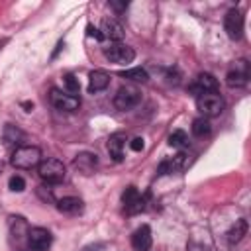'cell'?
Returning <instances> with one entry per match:
<instances>
[{"label": "cell", "instance_id": "8fae6325", "mask_svg": "<svg viewBox=\"0 0 251 251\" xmlns=\"http://www.w3.org/2000/svg\"><path fill=\"white\" fill-rule=\"evenodd\" d=\"M53 241V235L45 227H29L27 231V245L33 251H47Z\"/></svg>", "mask_w": 251, "mask_h": 251}, {"label": "cell", "instance_id": "ffe728a7", "mask_svg": "<svg viewBox=\"0 0 251 251\" xmlns=\"http://www.w3.org/2000/svg\"><path fill=\"white\" fill-rule=\"evenodd\" d=\"M24 137H25V135H24V131H22V129H18L16 126H12V124H6V126H4L2 139H4V143H6V145H16V143H20Z\"/></svg>", "mask_w": 251, "mask_h": 251}, {"label": "cell", "instance_id": "1f68e13d", "mask_svg": "<svg viewBox=\"0 0 251 251\" xmlns=\"http://www.w3.org/2000/svg\"><path fill=\"white\" fill-rule=\"evenodd\" d=\"M22 106L25 108V112H31L33 110V102H22Z\"/></svg>", "mask_w": 251, "mask_h": 251}, {"label": "cell", "instance_id": "d4e9b609", "mask_svg": "<svg viewBox=\"0 0 251 251\" xmlns=\"http://www.w3.org/2000/svg\"><path fill=\"white\" fill-rule=\"evenodd\" d=\"M63 84H65V88H67V94H71V96H76L78 92H80V82H78V78L75 76V75H65L63 76Z\"/></svg>", "mask_w": 251, "mask_h": 251}, {"label": "cell", "instance_id": "4fadbf2b", "mask_svg": "<svg viewBox=\"0 0 251 251\" xmlns=\"http://www.w3.org/2000/svg\"><path fill=\"white\" fill-rule=\"evenodd\" d=\"M73 167H75L76 173L88 176V175H92L98 169V155L96 153H90V151H82V153H78L73 159Z\"/></svg>", "mask_w": 251, "mask_h": 251}, {"label": "cell", "instance_id": "9c48e42d", "mask_svg": "<svg viewBox=\"0 0 251 251\" xmlns=\"http://www.w3.org/2000/svg\"><path fill=\"white\" fill-rule=\"evenodd\" d=\"M49 98H51L53 108L59 110V112H75L80 106V98L78 96H71L67 92H61L59 88H51Z\"/></svg>", "mask_w": 251, "mask_h": 251}, {"label": "cell", "instance_id": "d6986e66", "mask_svg": "<svg viewBox=\"0 0 251 251\" xmlns=\"http://www.w3.org/2000/svg\"><path fill=\"white\" fill-rule=\"evenodd\" d=\"M57 210L63 214H78L82 212V200L76 196H65L57 200Z\"/></svg>", "mask_w": 251, "mask_h": 251}, {"label": "cell", "instance_id": "8992f818", "mask_svg": "<svg viewBox=\"0 0 251 251\" xmlns=\"http://www.w3.org/2000/svg\"><path fill=\"white\" fill-rule=\"evenodd\" d=\"M249 82V63L245 59L235 61V65L226 75V84L229 88H243Z\"/></svg>", "mask_w": 251, "mask_h": 251}, {"label": "cell", "instance_id": "2e32d148", "mask_svg": "<svg viewBox=\"0 0 251 251\" xmlns=\"http://www.w3.org/2000/svg\"><path fill=\"white\" fill-rule=\"evenodd\" d=\"M124 145H126V135L124 133H114L110 135L106 147H108V153L110 157L116 161V163H122L124 161Z\"/></svg>", "mask_w": 251, "mask_h": 251}, {"label": "cell", "instance_id": "4dcf8cb0", "mask_svg": "<svg viewBox=\"0 0 251 251\" xmlns=\"http://www.w3.org/2000/svg\"><path fill=\"white\" fill-rule=\"evenodd\" d=\"M186 249H188V251H206V247H204V245L194 243V241H190V243L186 245Z\"/></svg>", "mask_w": 251, "mask_h": 251}, {"label": "cell", "instance_id": "7c38bea8", "mask_svg": "<svg viewBox=\"0 0 251 251\" xmlns=\"http://www.w3.org/2000/svg\"><path fill=\"white\" fill-rule=\"evenodd\" d=\"M220 84H218V78L210 73H200L194 82L190 84V90L196 94V96H202V94H210V92H218Z\"/></svg>", "mask_w": 251, "mask_h": 251}, {"label": "cell", "instance_id": "f546056e", "mask_svg": "<svg viewBox=\"0 0 251 251\" xmlns=\"http://www.w3.org/2000/svg\"><path fill=\"white\" fill-rule=\"evenodd\" d=\"M104 249H106L104 243H90V245L82 247V251H104Z\"/></svg>", "mask_w": 251, "mask_h": 251}, {"label": "cell", "instance_id": "f1b7e54d", "mask_svg": "<svg viewBox=\"0 0 251 251\" xmlns=\"http://www.w3.org/2000/svg\"><path fill=\"white\" fill-rule=\"evenodd\" d=\"M86 31H88V35L90 37H94V39H98V41H102L104 37H102V33H100V29H96V27H92V25H86Z\"/></svg>", "mask_w": 251, "mask_h": 251}, {"label": "cell", "instance_id": "7a4b0ae2", "mask_svg": "<svg viewBox=\"0 0 251 251\" xmlns=\"http://www.w3.org/2000/svg\"><path fill=\"white\" fill-rule=\"evenodd\" d=\"M37 175L47 184H59L65 180L67 169H65L63 161H59V159H43L37 165Z\"/></svg>", "mask_w": 251, "mask_h": 251}, {"label": "cell", "instance_id": "6da1fadb", "mask_svg": "<svg viewBox=\"0 0 251 251\" xmlns=\"http://www.w3.org/2000/svg\"><path fill=\"white\" fill-rule=\"evenodd\" d=\"M10 163L16 169H24V171L33 169L41 163V149L35 147V145H20V147L14 149Z\"/></svg>", "mask_w": 251, "mask_h": 251}, {"label": "cell", "instance_id": "4316f807", "mask_svg": "<svg viewBox=\"0 0 251 251\" xmlns=\"http://www.w3.org/2000/svg\"><path fill=\"white\" fill-rule=\"evenodd\" d=\"M129 147H131V151H143V147H145L143 137H133V139L129 141Z\"/></svg>", "mask_w": 251, "mask_h": 251}, {"label": "cell", "instance_id": "484cf974", "mask_svg": "<svg viewBox=\"0 0 251 251\" xmlns=\"http://www.w3.org/2000/svg\"><path fill=\"white\" fill-rule=\"evenodd\" d=\"M8 186H10V190H12V192H24V190H25V180H24L22 176L14 175V176H10Z\"/></svg>", "mask_w": 251, "mask_h": 251}, {"label": "cell", "instance_id": "ac0fdd59", "mask_svg": "<svg viewBox=\"0 0 251 251\" xmlns=\"http://www.w3.org/2000/svg\"><path fill=\"white\" fill-rule=\"evenodd\" d=\"M247 229H249V224H247V220H245V218L235 220V224L227 229L226 237H227V241H229L231 245H235V243H239V241L247 235Z\"/></svg>", "mask_w": 251, "mask_h": 251}, {"label": "cell", "instance_id": "30bf717a", "mask_svg": "<svg viewBox=\"0 0 251 251\" xmlns=\"http://www.w3.org/2000/svg\"><path fill=\"white\" fill-rule=\"evenodd\" d=\"M190 163H192V157H190L188 153L180 151V153H176L173 159L163 161V163L159 165V169H157V175L163 176V175H169V173H180V171L188 169Z\"/></svg>", "mask_w": 251, "mask_h": 251}, {"label": "cell", "instance_id": "603a6c76", "mask_svg": "<svg viewBox=\"0 0 251 251\" xmlns=\"http://www.w3.org/2000/svg\"><path fill=\"white\" fill-rule=\"evenodd\" d=\"M190 129H192V133L196 137H204V135H208L212 131V126H210V122L206 118H196L192 122V126H190Z\"/></svg>", "mask_w": 251, "mask_h": 251}, {"label": "cell", "instance_id": "e0dca14e", "mask_svg": "<svg viewBox=\"0 0 251 251\" xmlns=\"http://www.w3.org/2000/svg\"><path fill=\"white\" fill-rule=\"evenodd\" d=\"M108 84H110V75H108L106 71L96 69V71H92V73L88 75V92L94 94V92L106 90Z\"/></svg>", "mask_w": 251, "mask_h": 251}, {"label": "cell", "instance_id": "ba28073f", "mask_svg": "<svg viewBox=\"0 0 251 251\" xmlns=\"http://www.w3.org/2000/svg\"><path fill=\"white\" fill-rule=\"evenodd\" d=\"M243 24H245V20H243L241 10L231 8V10L226 14V18H224V29H226L227 37L233 39V41L241 39V35H243Z\"/></svg>", "mask_w": 251, "mask_h": 251}, {"label": "cell", "instance_id": "7402d4cb", "mask_svg": "<svg viewBox=\"0 0 251 251\" xmlns=\"http://www.w3.org/2000/svg\"><path fill=\"white\" fill-rule=\"evenodd\" d=\"M10 229H12V233H14V237H25L27 239V231H29V227H27V224H25V220L24 218H18V216H12L10 218Z\"/></svg>", "mask_w": 251, "mask_h": 251}, {"label": "cell", "instance_id": "5bb4252c", "mask_svg": "<svg viewBox=\"0 0 251 251\" xmlns=\"http://www.w3.org/2000/svg\"><path fill=\"white\" fill-rule=\"evenodd\" d=\"M151 243H153V237H151V227L149 226H141V227H137L133 231L131 245H133L135 251H149Z\"/></svg>", "mask_w": 251, "mask_h": 251}, {"label": "cell", "instance_id": "9a60e30c", "mask_svg": "<svg viewBox=\"0 0 251 251\" xmlns=\"http://www.w3.org/2000/svg\"><path fill=\"white\" fill-rule=\"evenodd\" d=\"M100 33H102V37H106V39L118 43V41L124 37V25H122L118 20H114V18H106V20L102 22Z\"/></svg>", "mask_w": 251, "mask_h": 251}, {"label": "cell", "instance_id": "3957f363", "mask_svg": "<svg viewBox=\"0 0 251 251\" xmlns=\"http://www.w3.org/2000/svg\"><path fill=\"white\" fill-rule=\"evenodd\" d=\"M196 108L202 114V118H216L224 112L226 108V100L224 96H220L218 92H210V94H202L196 98Z\"/></svg>", "mask_w": 251, "mask_h": 251}, {"label": "cell", "instance_id": "52a82bcc", "mask_svg": "<svg viewBox=\"0 0 251 251\" xmlns=\"http://www.w3.org/2000/svg\"><path fill=\"white\" fill-rule=\"evenodd\" d=\"M122 202H124L126 214H129V216L141 214V212L145 210V204H147L145 196H141L135 186H127V188L122 192Z\"/></svg>", "mask_w": 251, "mask_h": 251}, {"label": "cell", "instance_id": "cb8c5ba5", "mask_svg": "<svg viewBox=\"0 0 251 251\" xmlns=\"http://www.w3.org/2000/svg\"><path fill=\"white\" fill-rule=\"evenodd\" d=\"M169 145L175 147V149H182V147H186V145H188V135H186V131H182V129H175V131L169 135Z\"/></svg>", "mask_w": 251, "mask_h": 251}, {"label": "cell", "instance_id": "5b68a950", "mask_svg": "<svg viewBox=\"0 0 251 251\" xmlns=\"http://www.w3.org/2000/svg\"><path fill=\"white\" fill-rule=\"evenodd\" d=\"M141 102V92L139 88L126 84L122 88H118V92L114 94V106L118 110H131Z\"/></svg>", "mask_w": 251, "mask_h": 251}, {"label": "cell", "instance_id": "83f0119b", "mask_svg": "<svg viewBox=\"0 0 251 251\" xmlns=\"http://www.w3.org/2000/svg\"><path fill=\"white\" fill-rule=\"evenodd\" d=\"M108 6H110V8H114L116 12H126V8H127L129 4H127V2H116V0H112Z\"/></svg>", "mask_w": 251, "mask_h": 251}, {"label": "cell", "instance_id": "277c9868", "mask_svg": "<svg viewBox=\"0 0 251 251\" xmlns=\"http://www.w3.org/2000/svg\"><path fill=\"white\" fill-rule=\"evenodd\" d=\"M104 57L114 65H129L135 59V51L129 45L118 41V43H110L108 47H104Z\"/></svg>", "mask_w": 251, "mask_h": 251}, {"label": "cell", "instance_id": "44dd1931", "mask_svg": "<svg viewBox=\"0 0 251 251\" xmlns=\"http://www.w3.org/2000/svg\"><path fill=\"white\" fill-rule=\"evenodd\" d=\"M120 76H122V78H127V80H131V82H141V84L149 80L147 71H145V69H141V67H133V69L122 71V73H120Z\"/></svg>", "mask_w": 251, "mask_h": 251}]
</instances>
